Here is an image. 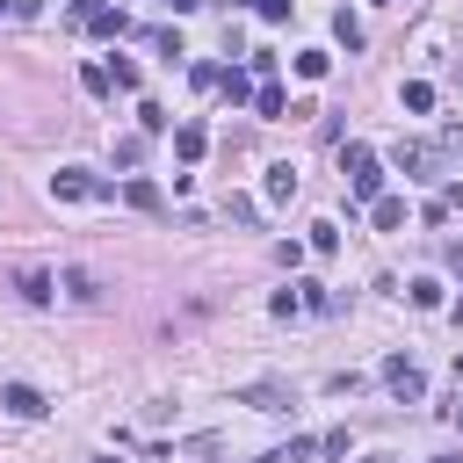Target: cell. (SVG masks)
<instances>
[{
	"instance_id": "cell-1",
	"label": "cell",
	"mask_w": 463,
	"mask_h": 463,
	"mask_svg": "<svg viewBox=\"0 0 463 463\" xmlns=\"http://www.w3.org/2000/svg\"><path fill=\"white\" fill-rule=\"evenodd\" d=\"M51 195H58V203H109L116 181H101V174H87V166H58V174H51Z\"/></svg>"
},
{
	"instance_id": "cell-2",
	"label": "cell",
	"mask_w": 463,
	"mask_h": 463,
	"mask_svg": "<svg viewBox=\"0 0 463 463\" xmlns=\"http://www.w3.org/2000/svg\"><path fill=\"white\" fill-rule=\"evenodd\" d=\"M391 159H398V174H420V181H441V166H449V152L427 145V137H398Z\"/></svg>"
},
{
	"instance_id": "cell-3",
	"label": "cell",
	"mask_w": 463,
	"mask_h": 463,
	"mask_svg": "<svg viewBox=\"0 0 463 463\" xmlns=\"http://www.w3.org/2000/svg\"><path fill=\"white\" fill-rule=\"evenodd\" d=\"M340 174H347V188H354V195H369V203L383 195V159H376L369 145H347V152H340Z\"/></svg>"
},
{
	"instance_id": "cell-4",
	"label": "cell",
	"mask_w": 463,
	"mask_h": 463,
	"mask_svg": "<svg viewBox=\"0 0 463 463\" xmlns=\"http://www.w3.org/2000/svg\"><path fill=\"white\" fill-rule=\"evenodd\" d=\"M383 383L398 391V405H420V398H427V376H420L412 354H391V362H383Z\"/></svg>"
},
{
	"instance_id": "cell-5",
	"label": "cell",
	"mask_w": 463,
	"mask_h": 463,
	"mask_svg": "<svg viewBox=\"0 0 463 463\" xmlns=\"http://www.w3.org/2000/svg\"><path fill=\"white\" fill-rule=\"evenodd\" d=\"M239 405H253V412H289V405H297V391H289L282 376H260V383H246V391H239Z\"/></svg>"
},
{
	"instance_id": "cell-6",
	"label": "cell",
	"mask_w": 463,
	"mask_h": 463,
	"mask_svg": "<svg viewBox=\"0 0 463 463\" xmlns=\"http://www.w3.org/2000/svg\"><path fill=\"white\" fill-rule=\"evenodd\" d=\"M0 405H7L14 420H43V391H36V383H0Z\"/></svg>"
},
{
	"instance_id": "cell-7",
	"label": "cell",
	"mask_w": 463,
	"mask_h": 463,
	"mask_svg": "<svg viewBox=\"0 0 463 463\" xmlns=\"http://www.w3.org/2000/svg\"><path fill=\"white\" fill-rule=\"evenodd\" d=\"M14 289H22V304H51L58 275H51V268H14Z\"/></svg>"
},
{
	"instance_id": "cell-8",
	"label": "cell",
	"mask_w": 463,
	"mask_h": 463,
	"mask_svg": "<svg viewBox=\"0 0 463 463\" xmlns=\"http://www.w3.org/2000/svg\"><path fill=\"white\" fill-rule=\"evenodd\" d=\"M174 152H181V159L195 166V159L210 152V130H203V123H181V130H174Z\"/></svg>"
},
{
	"instance_id": "cell-9",
	"label": "cell",
	"mask_w": 463,
	"mask_h": 463,
	"mask_svg": "<svg viewBox=\"0 0 463 463\" xmlns=\"http://www.w3.org/2000/svg\"><path fill=\"white\" fill-rule=\"evenodd\" d=\"M58 282H65V297H72V304H101V282H94L87 268H65Z\"/></svg>"
},
{
	"instance_id": "cell-10",
	"label": "cell",
	"mask_w": 463,
	"mask_h": 463,
	"mask_svg": "<svg viewBox=\"0 0 463 463\" xmlns=\"http://www.w3.org/2000/svg\"><path fill=\"white\" fill-rule=\"evenodd\" d=\"M260 195H268V203H289V195H297V166H268Z\"/></svg>"
},
{
	"instance_id": "cell-11",
	"label": "cell",
	"mask_w": 463,
	"mask_h": 463,
	"mask_svg": "<svg viewBox=\"0 0 463 463\" xmlns=\"http://www.w3.org/2000/svg\"><path fill=\"white\" fill-rule=\"evenodd\" d=\"M376 232H405V195H376Z\"/></svg>"
},
{
	"instance_id": "cell-12",
	"label": "cell",
	"mask_w": 463,
	"mask_h": 463,
	"mask_svg": "<svg viewBox=\"0 0 463 463\" xmlns=\"http://www.w3.org/2000/svg\"><path fill=\"white\" fill-rule=\"evenodd\" d=\"M137 130H145V137H159V130H174V116H166L159 101H137Z\"/></svg>"
},
{
	"instance_id": "cell-13",
	"label": "cell",
	"mask_w": 463,
	"mask_h": 463,
	"mask_svg": "<svg viewBox=\"0 0 463 463\" xmlns=\"http://www.w3.org/2000/svg\"><path fill=\"white\" fill-rule=\"evenodd\" d=\"M87 29H94V36H123V29H130V22H123V14H116V7H94V14H87Z\"/></svg>"
},
{
	"instance_id": "cell-14",
	"label": "cell",
	"mask_w": 463,
	"mask_h": 463,
	"mask_svg": "<svg viewBox=\"0 0 463 463\" xmlns=\"http://www.w3.org/2000/svg\"><path fill=\"white\" fill-rule=\"evenodd\" d=\"M123 203H130V210H159V188H152V181H123Z\"/></svg>"
},
{
	"instance_id": "cell-15",
	"label": "cell",
	"mask_w": 463,
	"mask_h": 463,
	"mask_svg": "<svg viewBox=\"0 0 463 463\" xmlns=\"http://www.w3.org/2000/svg\"><path fill=\"white\" fill-rule=\"evenodd\" d=\"M405 297H412V304H420V311H441V282H434V275H420V282H412V289H405Z\"/></svg>"
},
{
	"instance_id": "cell-16",
	"label": "cell",
	"mask_w": 463,
	"mask_h": 463,
	"mask_svg": "<svg viewBox=\"0 0 463 463\" xmlns=\"http://www.w3.org/2000/svg\"><path fill=\"white\" fill-rule=\"evenodd\" d=\"M333 36H340V43H347V51H362V22H354V14H347V7H340V14H333Z\"/></svg>"
},
{
	"instance_id": "cell-17",
	"label": "cell",
	"mask_w": 463,
	"mask_h": 463,
	"mask_svg": "<svg viewBox=\"0 0 463 463\" xmlns=\"http://www.w3.org/2000/svg\"><path fill=\"white\" fill-rule=\"evenodd\" d=\"M326 65H333V51H297V72L304 80H326Z\"/></svg>"
},
{
	"instance_id": "cell-18",
	"label": "cell",
	"mask_w": 463,
	"mask_h": 463,
	"mask_svg": "<svg viewBox=\"0 0 463 463\" xmlns=\"http://www.w3.org/2000/svg\"><path fill=\"white\" fill-rule=\"evenodd\" d=\"M253 109H260V116H282V87L260 80V87H253Z\"/></svg>"
},
{
	"instance_id": "cell-19",
	"label": "cell",
	"mask_w": 463,
	"mask_h": 463,
	"mask_svg": "<svg viewBox=\"0 0 463 463\" xmlns=\"http://www.w3.org/2000/svg\"><path fill=\"white\" fill-rule=\"evenodd\" d=\"M405 109L427 116V109H434V87H427V80H405Z\"/></svg>"
},
{
	"instance_id": "cell-20",
	"label": "cell",
	"mask_w": 463,
	"mask_h": 463,
	"mask_svg": "<svg viewBox=\"0 0 463 463\" xmlns=\"http://www.w3.org/2000/svg\"><path fill=\"white\" fill-rule=\"evenodd\" d=\"M145 159V130H130V137H116V166H137Z\"/></svg>"
},
{
	"instance_id": "cell-21",
	"label": "cell",
	"mask_w": 463,
	"mask_h": 463,
	"mask_svg": "<svg viewBox=\"0 0 463 463\" xmlns=\"http://www.w3.org/2000/svg\"><path fill=\"white\" fill-rule=\"evenodd\" d=\"M268 311H275V318H297V311H304V289H297V282H289V289H275V304H268Z\"/></svg>"
},
{
	"instance_id": "cell-22",
	"label": "cell",
	"mask_w": 463,
	"mask_h": 463,
	"mask_svg": "<svg viewBox=\"0 0 463 463\" xmlns=\"http://www.w3.org/2000/svg\"><path fill=\"white\" fill-rule=\"evenodd\" d=\"M217 87H224V101H253V87H246V72H224Z\"/></svg>"
},
{
	"instance_id": "cell-23",
	"label": "cell",
	"mask_w": 463,
	"mask_h": 463,
	"mask_svg": "<svg viewBox=\"0 0 463 463\" xmlns=\"http://www.w3.org/2000/svg\"><path fill=\"white\" fill-rule=\"evenodd\" d=\"M340 246V224H311V253H333Z\"/></svg>"
},
{
	"instance_id": "cell-24",
	"label": "cell",
	"mask_w": 463,
	"mask_h": 463,
	"mask_svg": "<svg viewBox=\"0 0 463 463\" xmlns=\"http://www.w3.org/2000/svg\"><path fill=\"white\" fill-rule=\"evenodd\" d=\"M441 152H449V159H463V130H441Z\"/></svg>"
},
{
	"instance_id": "cell-25",
	"label": "cell",
	"mask_w": 463,
	"mask_h": 463,
	"mask_svg": "<svg viewBox=\"0 0 463 463\" xmlns=\"http://www.w3.org/2000/svg\"><path fill=\"white\" fill-rule=\"evenodd\" d=\"M449 268H456V275H463V239H449Z\"/></svg>"
},
{
	"instance_id": "cell-26",
	"label": "cell",
	"mask_w": 463,
	"mask_h": 463,
	"mask_svg": "<svg viewBox=\"0 0 463 463\" xmlns=\"http://www.w3.org/2000/svg\"><path fill=\"white\" fill-rule=\"evenodd\" d=\"M166 7H174V14H195V7H203V0H166Z\"/></svg>"
},
{
	"instance_id": "cell-27",
	"label": "cell",
	"mask_w": 463,
	"mask_h": 463,
	"mask_svg": "<svg viewBox=\"0 0 463 463\" xmlns=\"http://www.w3.org/2000/svg\"><path fill=\"white\" fill-rule=\"evenodd\" d=\"M449 311H456V326H463V297H456V304H449Z\"/></svg>"
},
{
	"instance_id": "cell-28",
	"label": "cell",
	"mask_w": 463,
	"mask_h": 463,
	"mask_svg": "<svg viewBox=\"0 0 463 463\" xmlns=\"http://www.w3.org/2000/svg\"><path fill=\"white\" fill-rule=\"evenodd\" d=\"M427 463H456V456H427Z\"/></svg>"
},
{
	"instance_id": "cell-29",
	"label": "cell",
	"mask_w": 463,
	"mask_h": 463,
	"mask_svg": "<svg viewBox=\"0 0 463 463\" xmlns=\"http://www.w3.org/2000/svg\"><path fill=\"white\" fill-rule=\"evenodd\" d=\"M260 463H282V449H275V456H260Z\"/></svg>"
},
{
	"instance_id": "cell-30",
	"label": "cell",
	"mask_w": 463,
	"mask_h": 463,
	"mask_svg": "<svg viewBox=\"0 0 463 463\" xmlns=\"http://www.w3.org/2000/svg\"><path fill=\"white\" fill-rule=\"evenodd\" d=\"M94 463H116V456H94Z\"/></svg>"
},
{
	"instance_id": "cell-31",
	"label": "cell",
	"mask_w": 463,
	"mask_h": 463,
	"mask_svg": "<svg viewBox=\"0 0 463 463\" xmlns=\"http://www.w3.org/2000/svg\"><path fill=\"white\" fill-rule=\"evenodd\" d=\"M456 420H463V405H456Z\"/></svg>"
},
{
	"instance_id": "cell-32",
	"label": "cell",
	"mask_w": 463,
	"mask_h": 463,
	"mask_svg": "<svg viewBox=\"0 0 463 463\" xmlns=\"http://www.w3.org/2000/svg\"><path fill=\"white\" fill-rule=\"evenodd\" d=\"M0 14H7V7H0Z\"/></svg>"
}]
</instances>
